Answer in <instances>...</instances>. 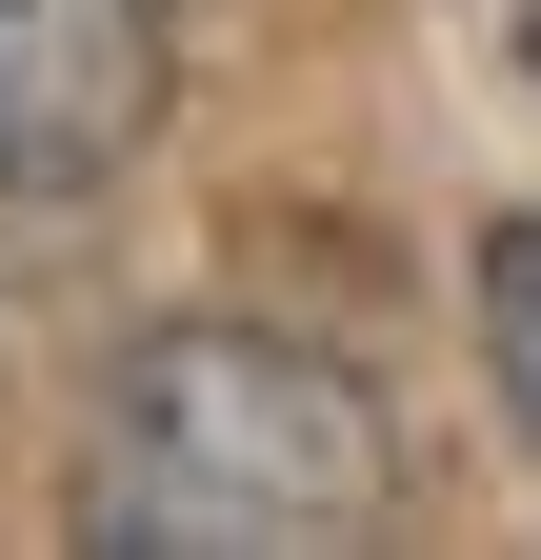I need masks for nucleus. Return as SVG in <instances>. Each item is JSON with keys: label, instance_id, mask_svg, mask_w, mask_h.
Wrapping results in <instances>:
<instances>
[{"label": "nucleus", "instance_id": "nucleus-1", "mask_svg": "<svg viewBox=\"0 0 541 560\" xmlns=\"http://www.w3.org/2000/svg\"><path fill=\"white\" fill-rule=\"evenodd\" d=\"M381 501H401L381 400L261 320H161L81 441V540H161V560H301L361 540Z\"/></svg>", "mask_w": 541, "mask_h": 560}, {"label": "nucleus", "instance_id": "nucleus-2", "mask_svg": "<svg viewBox=\"0 0 541 560\" xmlns=\"http://www.w3.org/2000/svg\"><path fill=\"white\" fill-rule=\"evenodd\" d=\"M161 0H0V200H81L161 140Z\"/></svg>", "mask_w": 541, "mask_h": 560}, {"label": "nucleus", "instance_id": "nucleus-3", "mask_svg": "<svg viewBox=\"0 0 541 560\" xmlns=\"http://www.w3.org/2000/svg\"><path fill=\"white\" fill-rule=\"evenodd\" d=\"M482 381H502V441L541 460V221H482Z\"/></svg>", "mask_w": 541, "mask_h": 560}, {"label": "nucleus", "instance_id": "nucleus-4", "mask_svg": "<svg viewBox=\"0 0 541 560\" xmlns=\"http://www.w3.org/2000/svg\"><path fill=\"white\" fill-rule=\"evenodd\" d=\"M521 81H541V0H521Z\"/></svg>", "mask_w": 541, "mask_h": 560}]
</instances>
